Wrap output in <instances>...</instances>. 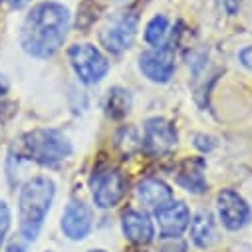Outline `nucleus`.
I'll return each mask as SVG.
<instances>
[{"label":"nucleus","instance_id":"nucleus-1","mask_svg":"<svg viewBox=\"0 0 252 252\" xmlns=\"http://www.w3.org/2000/svg\"><path fill=\"white\" fill-rule=\"evenodd\" d=\"M70 28V10L58 2L36 4L22 22L20 46L32 58H50L64 44Z\"/></svg>","mask_w":252,"mask_h":252},{"label":"nucleus","instance_id":"nucleus-2","mask_svg":"<svg viewBox=\"0 0 252 252\" xmlns=\"http://www.w3.org/2000/svg\"><path fill=\"white\" fill-rule=\"evenodd\" d=\"M56 195V185L48 177H34L24 183L18 197V215H20V234L24 240L34 242L44 226L46 215L50 213L52 201Z\"/></svg>","mask_w":252,"mask_h":252},{"label":"nucleus","instance_id":"nucleus-3","mask_svg":"<svg viewBox=\"0 0 252 252\" xmlns=\"http://www.w3.org/2000/svg\"><path fill=\"white\" fill-rule=\"evenodd\" d=\"M70 139L56 129H34L16 143V159H28L38 165H56L72 155Z\"/></svg>","mask_w":252,"mask_h":252},{"label":"nucleus","instance_id":"nucleus-4","mask_svg":"<svg viewBox=\"0 0 252 252\" xmlns=\"http://www.w3.org/2000/svg\"><path fill=\"white\" fill-rule=\"evenodd\" d=\"M68 56H70V64H72L76 76L86 86L99 84L109 72V62L92 44H74L70 48Z\"/></svg>","mask_w":252,"mask_h":252},{"label":"nucleus","instance_id":"nucleus-5","mask_svg":"<svg viewBox=\"0 0 252 252\" xmlns=\"http://www.w3.org/2000/svg\"><path fill=\"white\" fill-rule=\"evenodd\" d=\"M90 187L94 203L99 209H111L123 199L125 191H127V181L115 167H99L94 171Z\"/></svg>","mask_w":252,"mask_h":252},{"label":"nucleus","instance_id":"nucleus-6","mask_svg":"<svg viewBox=\"0 0 252 252\" xmlns=\"http://www.w3.org/2000/svg\"><path fill=\"white\" fill-rule=\"evenodd\" d=\"M137 24L139 18L135 12H121L103 26L99 40L105 46V50H109L111 54H121L131 48L137 36Z\"/></svg>","mask_w":252,"mask_h":252},{"label":"nucleus","instance_id":"nucleus-7","mask_svg":"<svg viewBox=\"0 0 252 252\" xmlns=\"http://www.w3.org/2000/svg\"><path fill=\"white\" fill-rule=\"evenodd\" d=\"M139 70L147 80L155 84H167L175 74V48L167 42L161 48H153L141 54Z\"/></svg>","mask_w":252,"mask_h":252},{"label":"nucleus","instance_id":"nucleus-8","mask_svg":"<svg viewBox=\"0 0 252 252\" xmlns=\"http://www.w3.org/2000/svg\"><path fill=\"white\" fill-rule=\"evenodd\" d=\"M177 145V129L161 117H151L143 129V147L149 155L161 157L175 149Z\"/></svg>","mask_w":252,"mask_h":252},{"label":"nucleus","instance_id":"nucleus-9","mask_svg":"<svg viewBox=\"0 0 252 252\" xmlns=\"http://www.w3.org/2000/svg\"><path fill=\"white\" fill-rule=\"evenodd\" d=\"M217 207H219V217L228 230H240L252 219V211L246 205V201L238 193L230 191V189H224V191L219 193Z\"/></svg>","mask_w":252,"mask_h":252},{"label":"nucleus","instance_id":"nucleus-10","mask_svg":"<svg viewBox=\"0 0 252 252\" xmlns=\"http://www.w3.org/2000/svg\"><path fill=\"white\" fill-rule=\"evenodd\" d=\"M159 222V232L163 238H177L191 222V213H189L185 203H171L155 213Z\"/></svg>","mask_w":252,"mask_h":252},{"label":"nucleus","instance_id":"nucleus-11","mask_svg":"<svg viewBox=\"0 0 252 252\" xmlns=\"http://www.w3.org/2000/svg\"><path fill=\"white\" fill-rule=\"evenodd\" d=\"M92 211L78 201H72L62 217V230L70 240H82L92 230Z\"/></svg>","mask_w":252,"mask_h":252},{"label":"nucleus","instance_id":"nucleus-12","mask_svg":"<svg viewBox=\"0 0 252 252\" xmlns=\"http://www.w3.org/2000/svg\"><path fill=\"white\" fill-rule=\"evenodd\" d=\"M123 234L135 244H149L153 240V224L149 217L141 211H125L121 217Z\"/></svg>","mask_w":252,"mask_h":252},{"label":"nucleus","instance_id":"nucleus-13","mask_svg":"<svg viewBox=\"0 0 252 252\" xmlns=\"http://www.w3.org/2000/svg\"><path fill=\"white\" fill-rule=\"evenodd\" d=\"M137 195L141 203L155 213L173 203V191L169 189V185H165L159 179H145L143 183H139Z\"/></svg>","mask_w":252,"mask_h":252},{"label":"nucleus","instance_id":"nucleus-14","mask_svg":"<svg viewBox=\"0 0 252 252\" xmlns=\"http://www.w3.org/2000/svg\"><path fill=\"white\" fill-rule=\"evenodd\" d=\"M177 183L187 189L189 193L201 195L207 191V181H205V163L203 159H189L185 161L177 171Z\"/></svg>","mask_w":252,"mask_h":252},{"label":"nucleus","instance_id":"nucleus-15","mask_svg":"<svg viewBox=\"0 0 252 252\" xmlns=\"http://www.w3.org/2000/svg\"><path fill=\"white\" fill-rule=\"evenodd\" d=\"M191 236H193V242L199 248H209L217 240L215 220H213V215L209 211H201V213H197L193 217V220H191Z\"/></svg>","mask_w":252,"mask_h":252},{"label":"nucleus","instance_id":"nucleus-16","mask_svg":"<svg viewBox=\"0 0 252 252\" xmlns=\"http://www.w3.org/2000/svg\"><path fill=\"white\" fill-rule=\"evenodd\" d=\"M129 107H131V95H129L127 90H123V88L109 90L107 99H105V111H107L109 117L119 119L129 111Z\"/></svg>","mask_w":252,"mask_h":252},{"label":"nucleus","instance_id":"nucleus-17","mask_svg":"<svg viewBox=\"0 0 252 252\" xmlns=\"http://www.w3.org/2000/svg\"><path fill=\"white\" fill-rule=\"evenodd\" d=\"M167 34H169V20L163 14H157L149 20L145 28V42L153 48H161L167 44Z\"/></svg>","mask_w":252,"mask_h":252},{"label":"nucleus","instance_id":"nucleus-18","mask_svg":"<svg viewBox=\"0 0 252 252\" xmlns=\"http://www.w3.org/2000/svg\"><path fill=\"white\" fill-rule=\"evenodd\" d=\"M10 220H12V217H10V209H8V205H6L4 201H0V248H2L4 238H6V234H8Z\"/></svg>","mask_w":252,"mask_h":252},{"label":"nucleus","instance_id":"nucleus-19","mask_svg":"<svg viewBox=\"0 0 252 252\" xmlns=\"http://www.w3.org/2000/svg\"><path fill=\"white\" fill-rule=\"evenodd\" d=\"M217 2H219L220 10L226 12L228 16H234L238 12V8H240V0H217Z\"/></svg>","mask_w":252,"mask_h":252},{"label":"nucleus","instance_id":"nucleus-20","mask_svg":"<svg viewBox=\"0 0 252 252\" xmlns=\"http://www.w3.org/2000/svg\"><path fill=\"white\" fill-rule=\"evenodd\" d=\"M238 58H240V62H242V66H244V68L252 70V46H248V48L240 50Z\"/></svg>","mask_w":252,"mask_h":252},{"label":"nucleus","instance_id":"nucleus-21","mask_svg":"<svg viewBox=\"0 0 252 252\" xmlns=\"http://www.w3.org/2000/svg\"><path fill=\"white\" fill-rule=\"evenodd\" d=\"M28 2H30V0H0V4H4L10 10H22Z\"/></svg>","mask_w":252,"mask_h":252},{"label":"nucleus","instance_id":"nucleus-22","mask_svg":"<svg viewBox=\"0 0 252 252\" xmlns=\"http://www.w3.org/2000/svg\"><path fill=\"white\" fill-rule=\"evenodd\" d=\"M6 92H8V84L0 78V113H2V107H4V101H6Z\"/></svg>","mask_w":252,"mask_h":252},{"label":"nucleus","instance_id":"nucleus-23","mask_svg":"<svg viewBox=\"0 0 252 252\" xmlns=\"http://www.w3.org/2000/svg\"><path fill=\"white\" fill-rule=\"evenodd\" d=\"M8 252H26V248H24V244H22V242L12 240V242L8 244Z\"/></svg>","mask_w":252,"mask_h":252},{"label":"nucleus","instance_id":"nucleus-24","mask_svg":"<svg viewBox=\"0 0 252 252\" xmlns=\"http://www.w3.org/2000/svg\"><path fill=\"white\" fill-rule=\"evenodd\" d=\"M90 252H105V250H90Z\"/></svg>","mask_w":252,"mask_h":252}]
</instances>
